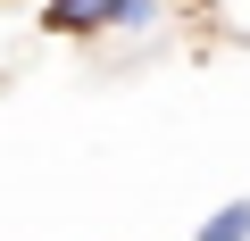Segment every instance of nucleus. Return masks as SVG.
Here are the masks:
<instances>
[{"mask_svg":"<svg viewBox=\"0 0 250 241\" xmlns=\"http://www.w3.org/2000/svg\"><path fill=\"white\" fill-rule=\"evenodd\" d=\"M192 241H250V200H225L217 216H200Z\"/></svg>","mask_w":250,"mask_h":241,"instance_id":"f03ea898","label":"nucleus"},{"mask_svg":"<svg viewBox=\"0 0 250 241\" xmlns=\"http://www.w3.org/2000/svg\"><path fill=\"white\" fill-rule=\"evenodd\" d=\"M159 0H42V34L83 42V34H150Z\"/></svg>","mask_w":250,"mask_h":241,"instance_id":"f257e3e1","label":"nucleus"}]
</instances>
